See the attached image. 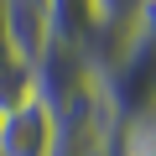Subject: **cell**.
<instances>
[{"label":"cell","mask_w":156,"mask_h":156,"mask_svg":"<svg viewBox=\"0 0 156 156\" xmlns=\"http://www.w3.org/2000/svg\"><path fill=\"white\" fill-rule=\"evenodd\" d=\"M104 104L115 109V120L130 130V125H146L156 115V5H146L125 37V47L115 52V62L94 78Z\"/></svg>","instance_id":"cell-1"},{"label":"cell","mask_w":156,"mask_h":156,"mask_svg":"<svg viewBox=\"0 0 156 156\" xmlns=\"http://www.w3.org/2000/svg\"><path fill=\"white\" fill-rule=\"evenodd\" d=\"M89 83H94V68H89L83 47H68V42H52V37H47L42 52L31 57V94H37L52 115H62Z\"/></svg>","instance_id":"cell-2"},{"label":"cell","mask_w":156,"mask_h":156,"mask_svg":"<svg viewBox=\"0 0 156 156\" xmlns=\"http://www.w3.org/2000/svg\"><path fill=\"white\" fill-rule=\"evenodd\" d=\"M62 146V120L31 94L11 115H0V156H57Z\"/></svg>","instance_id":"cell-3"},{"label":"cell","mask_w":156,"mask_h":156,"mask_svg":"<svg viewBox=\"0 0 156 156\" xmlns=\"http://www.w3.org/2000/svg\"><path fill=\"white\" fill-rule=\"evenodd\" d=\"M99 26H104V16H99L94 0H47V37L52 42H68V47L89 52Z\"/></svg>","instance_id":"cell-4"},{"label":"cell","mask_w":156,"mask_h":156,"mask_svg":"<svg viewBox=\"0 0 156 156\" xmlns=\"http://www.w3.org/2000/svg\"><path fill=\"white\" fill-rule=\"evenodd\" d=\"M94 5H99L104 26H135V16L151 5V0H94Z\"/></svg>","instance_id":"cell-5"},{"label":"cell","mask_w":156,"mask_h":156,"mask_svg":"<svg viewBox=\"0 0 156 156\" xmlns=\"http://www.w3.org/2000/svg\"><path fill=\"white\" fill-rule=\"evenodd\" d=\"M125 156H156V115H151L146 125H130V135H125Z\"/></svg>","instance_id":"cell-6"},{"label":"cell","mask_w":156,"mask_h":156,"mask_svg":"<svg viewBox=\"0 0 156 156\" xmlns=\"http://www.w3.org/2000/svg\"><path fill=\"white\" fill-rule=\"evenodd\" d=\"M57 156H78V151H73V146H68V140H62V146H57Z\"/></svg>","instance_id":"cell-7"},{"label":"cell","mask_w":156,"mask_h":156,"mask_svg":"<svg viewBox=\"0 0 156 156\" xmlns=\"http://www.w3.org/2000/svg\"><path fill=\"white\" fill-rule=\"evenodd\" d=\"M151 5H156V0H151Z\"/></svg>","instance_id":"cell-8"}]
</instances>
